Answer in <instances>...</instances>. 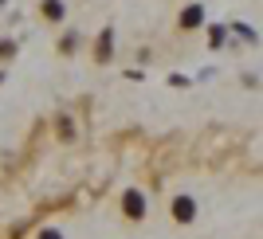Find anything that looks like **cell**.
Masks as SVG:
<instances>
[{
  "label": "cell",
  "instance_id": "4",
  "mask_svg": "<svg viewBox=\"0 0 263 239\" xmlns=\"http://www.w3.org/2000/svg\"><path fill=\"white\" fill-rule=\"evenodd\" d=\"M181 24H185V28H197L200 24V8H189L185 16H181Z\"/></svg>",
  "mask_w": 263,
  "mask_h": 239
},
{
  "label": "cell",
  "instance_id": "5",
  "mask_svg": "<svg viewBox=\"0 0 263 239\" xmlns=\"http://www.w3.org/2000/svg\"><path fill=\"white\" fill-rule=\"evenodd\" d=\"M40 239H63V235H59V231H44Z\"/></svg>",
  "mask_w": 263,
  "mask_h": 239
},
{
  "label": "cell",
  "instance_id": "2",
  "mask_svg": "<svg viewBox=\"0 0 263 239\" xmlns=\"http://www.w3.org/2000/svg\"><path fill=\"white\" fill-rule=\"evenodd\" d=\"M173 216H177V220H193V200H185V196H181V200L173 204Z\"/></svg>",
  "mask_w": 263,
  "mask_h": 239
},
{
  "label": "cell",
  "instance_id": "3",
  "mask_svg": "<svg viewBox=\"0 0 263 239\" xmlns=\"http://www.w3.org/2000/svg\"><path fill=\"white\" fill-rule=\"evenodd\" d=\"M44 16L47 20H59V16H63V4H59V0H44Z\"/></svg>",
  "mask_w": 263,
  "mask_h": 239
},
{
  "label": "cell",
  "instance_id": "1",
  "mask_svg": "<svg viewBox=\"0 0 263 239\" xmlns=\"http://www.w3.org/2000/svg\"><path fill=\"white\" fill-rule=\"evenodd\" d=\"M142 212H145V200H142V192H126V216H134V220H138Z\"/></svg>",
  "mask_w": 263,
  "mask_h": 239
}]
</instances>
